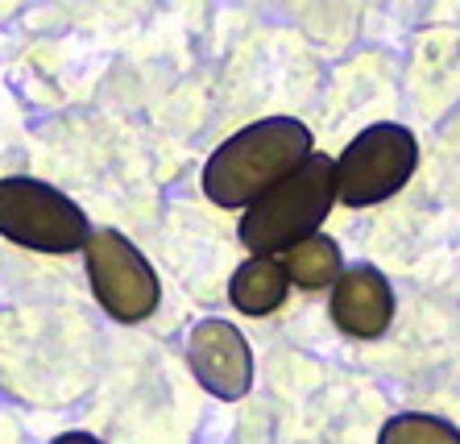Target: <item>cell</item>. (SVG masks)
Returning <instances> with one entry per match:
<instances>
[{"label":"cell","instance_id":"cell-7","mask_svg":"<svg viewBox=\"0 0 460 444\" xmlns=\"http://www.w3.org/2000/svg\"><path fill=\"white\" fill-rule=\"evenodd\" d=\"M332 320L341 333L357 336V341H377L394 320L390 279L369 262L349 266L332 287Z\"/></svg>","mask_w":460,"mask_h":444},{"label":"cell","instance_id":"cell-6","mask_svg":"<svg viewBox=\"0 0 460 444\" xmlns=\"http://www.w3.org/2000/svg\"><path fill=\"white\" fill-rule=\"evenodd\" d=\"M187 361H191L195 382L225 403L245 399L253 386V353L241 328L228 320H199L187 341Z\"/></svg>","mask_w":460,"mask_h":444},{"label":"cell","instance_id":"cell-11","mask_svg":"<svg viewBox=\"0 0 460 444\" xmlns=\"http://www.w3.org/2000/svg\"><path fill=\"white\" fill-rule=\"evenodd\" d=\"M50 444H104V440L92 432H63V436H54Z\"/></svg>","mask_w":460,"mask_h":444},{"label":"cell","instance_id":"cell-2","mask_svg":"<svg viewBox=\"0 0 460 444\" xmlns=\"http://www.w3.org/2000/svg\"><path fill=\"white\" fill-rule=\"evenodd\" d=\"M336 204V158L311 154L299 171L261 195L241 217V245L253 258H279L290 245L315 237Z\"/></svg>","mask_w":460,"mask_h":444},{"label":"cell","instance_id":"cell-9","mask_svg":"<svg viewBox=\"0 0 460 444\" xmlns=\"http://www.w3.org/2000/svg\"><path fill=\"white\" fill-rule=\"evenodd\" d=\"M282 266H287V279L303 291H323V287H336V279L344 274V258H341V245L332 237H315L299 241L282 253Z\"/></svg>","mask_w":460,"mask_h":444},{"label":"cell","instance_id":"cell-1","mask_svg":"<svg viewBox=\"0 0 460 444\" xmlns=\"http://www.w3.org/2000/svg\"><path fill=\"white\" fill-rule=\"evenodd\" d=\"M311 129L295 117H266L233 133L204 163V195L220 208H253L311 158Z\"/></svg>","mask_w":460,"mask_h":444},{"label":"cell","instance_id":"cell-4","mask_svg":"<svg viewBox=\"0 0 460 444\" xmlns=\"http://www.w3.org/2000/svg\"><path fill=\"white\" fill-rule=\"evenodd\" d=\"M419 163V141L407 125L377 120L361 129L336 158V200L349 208H374L407 187Z\"/></svg>","mask_w":460,"mask_h":444},{"label":"cell","instance_id":"cell-5","mask_svg":"<svg viewBox=\"0 0 460 444\" xmlns=\"http://www.w3.org/2000/svg\"><path fill=\"white\" fill-rule=\"evenodd\" d=\"M87 258V282L96 291L100 307L120 324H141L158 312L162 287L146 253L117 228H92L84 245Z\"/></svg>","mask_w":460,"mask_h":444},{"label":"cell","instance_id":"cell-10","mask_svg":"<svg viewBox=\"0 0 460 444\" xmlns=\"http://www.w3.org/2000/svg\"><path fill=\"white\" fill-rule=\"evenodd\" d=\"M377 444H460V428H452L439 415L423 412H402L394 420H385Z\"/></svg>","mask_w":460,"mask_h":444},{"label":"cell","instance_id":"cell-3","mask_svg":"<svg viewBox=\"0 0 460 444\" xmlns=\"http://www.w3.org/2000/svg\"><path fill=\"white\" fill-rule=\"evenodd\" d=\"M0 237L38 253H75L92 237V220L58 187L9 174L0 179Z\"/></svg>","mask_w":460,"mask_h":444},{"label":"cell","instance_id":"cell-8","mask_svg":"<svg viewBox=\"0 0 460 444\" xmlns=\"http://www.w3.org/2000/svg\"><path fill=\"white\" fill-rule=\"evenodd\" d=\"M287 291H290V279H287V266L282 258H249L241 271L233 274V307L245 315H270L279 312L287 304Z\"/></svg>","mask_w":460,"mask_h":444}]
</instances>
